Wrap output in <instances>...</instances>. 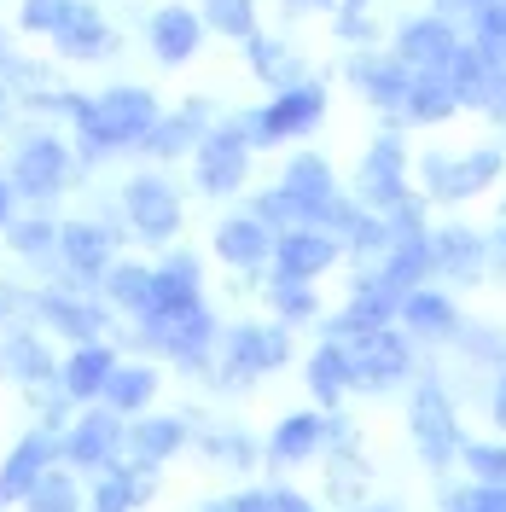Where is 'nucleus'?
Returning <instances> with one entry per match:
<instances>
[{
  "label": "nucleus",
  "mask_w": 506,
  "mask_h": 512,
  "mask_svg": "<svg viewBox=\"0 0 506 512\" xmlns=\"http://www.w3.org/2000/svg\"><path fill=\"white\" fill-rule=\"evenodd\" d=\"M59 111L76 117V134H82L88 158L123 152L134 140H146V128L158 123V99L146 94V88H111V94H99V99L59 94Z\"/></svg>",
  "instance_id": "f257e3e1"
},
{
  "label": "nucleus",
  "mask_w": 506,
  "mask_h": 512,
  "mask_svg": "<svg viewBox=\"0 0 506 512\" xmlns=\"http://www.w3.org/2000/svg\"><path fill=\"white\" fill-rule=\"evenodd\" d=\"M140 338L181 367H204V355L216 344V315L204 309V297L181 303V309H152V315H140Z\"/></svg>",
  "instance_id": "f03ea898"
},
{
  "label": "nucleus",
  "mask_w": 506,
  "mask_h": 512,
  "mask_svg": "<svg viewBox=\"0 0 506 512\" xmlns=\"http://www.w3.org/2000/svg\"><path fill=\"white\" fill-rule=\"evenodd\" d=\"M251 123H222L210 128L204 140H198V187L210 192V198H227V192L245 187V175H251Z\"/></svg>",
  "instance_id": "7ed1b4c3"
},
{
  "label": "nucleus",
  "mask_w": 506,
  "mask_h": 512,
  "mask_svg": "<svg viewBox=\"0 0 506 512\" xmlns=\"http://www.w3.org/2000/svg\"><path fill=\"white\" fill-rule=\"evenodd\" d=\"M128 414H117V408H88V414H76L70 425H64V443L59 454L70 460V466H82V472H105L111 460H123V437H128Z\"/></svg>",
  "instance_id": "20e7f679"
},
{
  "label": "nucleus",
  "mask_w": 506,
  "mask_h": 512,
  "mask_svg": "<svg viewBox=\"0 0 506 512\" xmlns=\"http://www.w3.org/2000/svg\"><path fill=\"white\" fill-rule=\"evenodd\" d=\"M320 117H326V94H320L315 82H291V88H274V99H268L256 117H245V123H251L256 146H274V140L309 134Z\"/></svg>",
  "instance_id": "39448f33"
},
{
  "label": "nucleus",
  "mask_w": 506,
  "mask_h": 512,
  "mask_svg": "<svg viewBox=\"0 0 506 512\" xmlns=\"http://www.w3.org/2000/svg\"><path fill=\"white\" fill-rule=\"evenodd\" d=\"M291 361V332L285 326H239L227 332V355H222V384H251L262 373H274Z\"/></svg>",
  "instance_id": "423d86ee"
},
{
  "label": "nucleus",
  "mask_w": 506,
  "mask_h": 512,
  "mask_svg": "<svg viewBox=\"0 0 506 512\" xmlns=\"http://www.w3.org/2000/svg\"><path fill=\"white\" fill-rule=\"evenodd\" d=\"M123 210L134 222V233L152 239V245H169L181 233V192L169 187L163 175H134L123 187Z\"/></svg>",
  "instance_id": "0eeeda50"
},
{
  "label": "nucleus",
  "mask_w": 506,
  "mask_h": 512,
  "mask_svg": "<svg viewBox=\"0 0 506 512\" xmlns=\"http://www.w3.org/2000/svg\"><path fill=\"white\" fill-rule=\"evenodd\" d=\"M64 181H70V152H64V140H53V134H35V140H24L18 146V158H12V192L18 198H53V192H64Z\"/></svg>",
  "instance_id": "6e6552de"
},
{
  "label": "nucleus",
  "mask_w": 506,
  "mask_h": 512,
  "mask_svg": "<svg viewBox=\"0 0 506 512\" xmlns=\"http://www.w3.org/2000/svg\"><path fill=\"white\" fill-rule=\"evenodd\" d=\"M344 344H349V361H355V384L361 390H390V384L408 373V344L390 326H367V332H355Z\"/></svg>",
  "instance_id": "1a4fd4ad"
},
{
  "label": "nucleus",
  "mask_w": 506,
  "mask_h": 512,
  "mask_svg": "<svg viewBox=\"0 0 506 512\" xmlns=\"http://www.w3.org/2000/svg\"><path fill=\"white\" fill-rule=\"evenodd\" d=\"M413 437H419L431 466H448L460 454V425H454V408H448L443 384H419L413 390Z\"/></svg>",
  "instance_id": "9d476101"
},
{
  "label": "nucleus",
  "mask_w": 506,
  "mask_h": 512,
  "mask_svg": "<svg viewBox=\"0 0 506 512\" xmlns=\"http://www.w3.org/2000/svg\"><path fill=\"white\" fill-rule=\"evenodd\" d=\"M338 262V233H326L315 222H297L274 239V274H291V280H315Z\"/></svg>",
  "instance_id": "9b49d317"
},
{
  "label": "nucleus",
  "mask_w": 506,
  "mask_h": 512,
  "mask_svg": "<svg viewBox=\"0 0 506 512\" xmlns=\"http://www.w3.org/2000/svg\"><path fill=\"white\" fill-rule=\"evenodd\" d=\"M59 262L70 280H105L111 274V262H117V239L105 233L99 222H64L59 227Z\"/></svg>",
  "instance_id": "f8f14e48"
},
{
  "label": "nucleus",
  "mask_w": 506,
  "mask_h": 512,
  "mask_svg": "<svg viewBox=\"0 0 506 512\" xmlns=\"http://www.w3.org/2000/svg\"><path fill=\"white\" fill-rule=\"evenodd\" d=\"M158 495V466H146V460H111L105 472H99L94 495H88V507L94 512H134L140 501H152Z\"/></svg>",
  "instance_id": "ddd939ff"
},
{
  "label": "nucleus",
  "mask_w": 506,
  "mask_h": 512,
  "mask_svg": "<svg viewBox=\"0 0 506 512\" xmlns=\"http://www.w3.org/2000/svg\"><path fill=\"white\" fill-rule=\"evenodd\" d=\"M59 460V437L41 425V431H30L24 443L6 454V466H0V507H24V495L35 489V478L47 472Z\"/></svg>",
  "instance_id": "4468645a"
},
{
  "label": "nucleus",
  "mask_w": 506,
  "mask_h": 512,
  "mask_svg": "<svg viewBox=\"0 0 506 512\" xmlns=\"http://www.w3.org/2000/svg\"><path fill=\"white\" fill-rule=\"evenodd\" d=\"M0 373L6 379H18L24 390H47V384H59V367H53V350L41 344V332L30 326H12L6 338H0Z\"/></svg>",
  "instance_id": "2eb2a0df"
},
{
  "label": "nucleus",
  "mask_w": 506,
  "mask_h": 512,
  "mask_svg": "<svg viewBox=\"0 0 506 512\" xmlns=\"http://www.w3.org/2000/svg\"><path fill=\"white\" fill-rule=\"evenodd\" d=\"M361 198H367L379 216H390V210H402V204H408L402 146H396V140H379V146L367 152V163H361Z\"/></svg>",
  "instance_id": "dca6fc26"
},
{
  "label": "nucleus",
  "mask_w": 506,
  "mask_h": 512,
  "mask_svg": "<svg viewBox=\"0 0 506 512\" xmlns=\"http://www.w3.org/2000/svg\"><path fill=\"white\" fill-rule=\"evenodd\" d=\"M111 373H117V355H111V344H76V350H70V361L59 367L64 402H99V396H105V384H111Z\"/></svg>",
  "instance_id": "f3484780"
},
{
  "label": "nucleus",
  "mask_w": 506,
  "mask_h": 512,
  "mask_svg": "<svg viewBox=\"0 0 506 512\" xmlns=\"http://www.w3.org/2000/svg\"><path fill=\"white\" fill-rule=\"evenodd\" d=\"M35 320H47L53 332L76 338V344H99V332H105V309L88 303V297H70V291H41Z\"/></svg>",
  "instance_id": "a211bd4d"
},
{
  "label": "nucleus",
  "mask_w": 506,
  "mask_h": 512,
  "mask_svg": "<svg viewBox=\"0 0 506 512\" xmlns=\"http://www.w3.org/2000/svg\"><path fill=\"white\" fill-rule=\"evenodd\" d=\"M495 175H501V152H472V158H431L425 163V181L437 187V198L483 192Z\"/></svg>",
  "instance_id": "6ab92c4d"
},
{
  "label": "nucleus",
  "mask_w": 506,
  "mask_h": 512,
  "mask_svg": "<svg viewBox=\"0 0 506 512\" xmlns=\"http://www.w3.org/2000/svg\"><path fill=\"white\" fill-rule=\"evenodd\" d=\"M274 239H280V233L262 222V216H227V222L216 227V256L233 262V268H256V262L274 256Z\"/></svg>",
  "instance_id": "aec40b11"
},
{
  "label": "nucleus",
  "mask_w": 506,
  "mask_h": 512,
  "mask_svg": "<svg viewBox=\"0 0 506 512\" xmlns=\"http://www.w3.org/2000/svg\"><path fill=\"white\" fill-rule=\"evenodd\" d=\"M501 70H506V64L477 41V47H454V59H448V82H454V94H460V99L483 105V99L501 94Z\"/></svg>",
  "instance_id": "412c9836"
},
{
  "label": "nucleus",
  "mask_w": 506,
  "mask_h": 512,
  "mask_svg": "<svg viewBox=\"0 0 506 512\" xmlns=\"http://www.w3.org/2000/svg\"><path fill=\"white\" fill-rule=\"evenodd\" d=\"M396 59L408 64L413 76H425V70H448V59H454V30H448L443 18H419V24L402 30Z\"/></svg>",
  "instance_id": "4be33fe9"
},
{
  "label": "nucleus",
  "mask_w": 506,
  "mask_h": 512,
  "mask_svg": "<svg viewBox=\"0 0 506 512\" xmlns=\"http://www.w3.org/2000/svg\"><path fill=\"white\" fill-rule=\"evenodd\" d=\"M53 41H59V53H70V59H105L117 47L111 30H105V18H99V6H88V0H70V12H64V24L53 30Z\"/></svg>",
  "instance_id": "5701e85b"
},
{
  "label": "nucleus",
  "mask_w": 506,
  "mask_h": 512,
  "mask_svg": "<svg viewBox=\"0 0 506 512\" xmlns=\"http://www.w3.org/2000/svg\"><path fill=\"white\" fill-rule=\"evenodd\" d=\"M187 448V425L175 414H152V419H134L123 437V454L128 460H146V466H163L169 454Z\"/></svg>",
  "instance_id": "b1692460"
},
{
  "label": "nucleus",
  "mask_w": 506,
  "mask_h": 512,
  "mask_svg": "<svg viewBox=\"0 0 506 512\" xmlns=\"http://www.w3.org/2000/svg\"><path fill=\"white\" fill-rule=\"evenodd\" d=\"M198 41H204V18L192 6H163L152 18V53L163 64H187L198 53Z\"/></svg>",
  "instance_id": "393cba45"
},
{
  "label": "nucleus",
  "mask_w": 506,
  "mask_h": 512,
  "mask_svg": "<svg viewBox=\"0 0 506 512\" xmlns=\"http://www.w3.org/2000/svg\"><path fill=\"white\" fill-rule=\"evenodd\" d=\"M204 123H210V111L192 99L187 111H175V117H158V123L146 128V140H140V146H146L152 158H181L187 146H198V140H204Z\"/></svg>",
  "instance_id": "a878e982"
},
{
  "label": "nucleus",
  "mask_w": 506,
  "mask_h": 512,
  "mask_svg": "<svg viewBox=\"0 0 506 512\" xmlns=\"http://www.w3.org/2000/svg\"><path fill=\"white\" fill-rule=\"evenodd\" d=\"M152 286H158V268H146V262H111V274H105V297L128 315L152 309Z\"/></svg>",
  "instance_id": "bb28decb"
},
{
  "label": "nucleus",
  "mask_w": 506,
  "mask_h": 512,
  "mask_svg": "<svg viewBox=\"0 0 506 512\" xmlns=\"http://www.w3.org/2000/svg\"><path fill=\"white\" fill-rule=\"evenodd\" d=\"M349 384H355V361H349V344H344V338L320 344L315 361H309V390H315L320 402H338Z\"/></svg>",
  "instance_id": "cd10ccee"
},
{
  "label": "nucleus",
  "mask_w": 506,
  "mask_h": 512,
  "mask_svg": "<svg viewBox=\"0 0 506 512\" xmlns=\"http://www.w3.org/2000/svg\"><path fill=\"white\" fill-rule=\"evenodd\" d=\"M181 303H198V256H187V251L169 256L158 268V286H152V309H181Z\"/></svg>",
  "instance_id": "c85d7f7f"
},
{
  "label": "nucleus",
  "mask_w": 506,
  "mask_h": 512,
  "mask_svg": "<svg viewBox=\"0 0 506 512\" xmlns=\"http://www.w3.org/2000/svg\"><path fill=\"white\" fill-rule=\"evenodd\" d=\"M326 419H315V414H291V419H280L274 425V437H268V454L274 460H309L320 443H326Z\"/></svg>",
  "instance_id": "c756f323"
},
{
  "label": "nucleus",
  "mask_w": 506,
  "mask_h": 512,
  "mask_svg": "<svg viewBox=\"0 0 506 512\" xmlns=\"http://www.w3.org/2000/svg\"><path fill=\"white\" fill-rule=\"evenodd\" d=\"M454 105H460V94H454L448 70H425V76H413V88H408V117L413 123H443Z\"/></svg>",
  "instance_id": "7c9ffc66"
},
{
  "label": "nucleus",
  "mask_w": 506,
  "mask_h": 512,
  "mask_svg": "<svg viewBox=\"0 0 506 512\" xmlns=\"http://www.w3.org/2000/svg\"><path fill=\"white\" fill-rule=\"evenodd\" d=\"M152 396H158V373H152V367H123V361H117V373H111V384H105L99 402L117 408V414H140Z\"/></svg>",
  "instance_id": "2f4dec72"
},
{
  "label": "nucleus",
  "mask_w": 506,
  "mask_h": 512,
  "mask_svg": "<svg viewBox=\"0 0 506 512\" xmlns=\"http://www.w3.org/2000/svg\"><path fill=\"white\" fill-rule=\"evenodd\" d=\"M24 507L30 512H82V483H76V472H64V466H47L35 478V489L24 495Z\"/></svg>",
  "instance_id": "473e14b6"
},
{
  "label": "nucleus",
  "mask_w": 506,
  "mask_h": 512,
  "mask_svg": "<svg viewBox=\"0 0 506 512\" xmlns=\"http://www.w3.org/2000/svg\"><path fill=\"white\" fill-rule=\"evenodd\" d=\"M355 82L379 99V105H408L413 70H408L402 59H390V64H355Z\"/></svg>",
  "instance_id": "72a5a7b5"
},
{
  "label": "nucleus",
  "mask_w": 506,
  "mask_h": 512,
  "mask_svg": "<svg viewBox=\"0 0 506 512\" xmlns=\"http://www.w3.org/2000/svg\"><path fill=\"white\" fill-rule=\"evenodd\" d=\"M6 245H12L18 256H30V262H47V256H59V227L47 222V216L6 222Z\"/></svg>",
  "instance_id": "f704fd0d"
},
{
  "label": "nucleus",
  "mask_w": 506,
  "mask_h": 512,
  "mask_svg": "<svg viewBox=\"0 0 506 512\" xmlns=\"http://www.w3.org/2000/svg\"><path fill=\"white\" fill-rule=\"evenodd\" d=\"M402 315H408V326L431 332V338L454 332V303H448V297H437V291H408V297H402Z\"/></svg>",
  "instance_id": "c9c22d12"
},
{
  "label": "nucleus",
  "mask_w": 506,
  "mask_h": 512,
  "mask_svg": "<svg viewBox=\"0 0 506 512\" xmlns=\"http://www.w3.org/2000/svg\"><path fill=\"white\" fill-rule=\"evenodd\" d=\"M204 24L222 30V35H233V41H251L256 35V12H251V0H204Z\"/></svg>",
  "instance_id": "e433bc0d"
},
{
  "label": "nucleus",
  "mask_w": 506,
  "mask_h": 512,
  "mask_svg": "<svg viewBox=\"0 0 506 512\" xmlns=\"http://www.w3.org/2000/svg\"><path fill=\"white\" fill-rule=\"evenodd\" d=\"M245 47H251V70L262 76V82H274V88H291V82H303V76H297V64L285 59V47L262 41V35H251Z\"/></svg>",
  "instance_id": "4c0bfd02"
},
{
  "label": "nucleus",
  "mask_w": 506,
  "mask_h": 512,
  "mask_svg": "<svg viewBox=\"0 0 506 512\" xmlns=\"http://www.w3.org/2000/svg\"><path fill=\"white\" fill-rule=\"evenodd\" d=\"M431 256L443 262L448 274H477V262H483L477 239H472V233H460V227H454V233H443V239L431 245Z\"/></svg>",
  "instance_id": "58836bf2"
},
{
  "label": "nucleus",
  "mask_w": 506,
  "mask_h": 512,
  "mask_svg": "<svg viewBox=\"0 0 506 512\" xmlns=\"http://www.w3.org/2000/svg\"><path fill=\"white\" fill-rule=\"evenodd\" d=\"M268 303H274L285 320H309V315H315V291L303 286V280H291V274H274V286H268Z\"/></svg>",
  "instance_id": "ea45409f"
},
{
  "label": "nucleus",
  "mask_w": 506,
  "mask_h": 512,
  "mask_svg": "<svg viewBox=\"0 0 506 512\" xmlns=\"http://www.w3.org/2000/svg\"><path fill=\"white\" fill-rule=\"evenodd\" d=\"M35 303H41V291L0 286V326H6V332H12V326H30V320H35Z\"/></svg>",
  "instance_id": "a19ab883"
},
{
  "label": "nucleus",
  "mask_w": 506,
  "mask_h": 512,
  "mask_svg": "<svg viewBox=\"0 0 506 512\" xmlns=\"http://www.w3.org/2000/svg\"><path fill=\"white\" fill-rule=\"evenodd\" d=\"M64 12H70V0H24V30L53 35L64 24Z\"/></svg>",
  "instance_id": "79ce46f5"
},
{
  "label": "nucleus",
  "mask_w": 506,
  "mask_h": 512,
  "mask_svg": "<svg viewBox=\"0 0 506 512\" xmlns=\"http://www.w3.org/2000/svg\"><path fill=\"white\" fill-rule=\"evenodd\" d=\"M477 30H483V47H489V53H495V59L506 64V0H495V6H483Z\"/></svg>",
  "instance_id": "37998d69"
},
{
  "label": "nucleus",
  "mask_w": 506,
  "mask_h": 512,
  "mask_svg": "<svg viewBox=\"0 0 506 512\" xmlns=\"http://www.w3.org/2000/svg\"><path fill=\"white\" fill-rule=\"evenodd\" d=\"M466 460H472V472H483V483H506V448L472 443V448H466Z\"/></svg>",
  "instance_id": "c03bdc74"
},
{
  "label": "nucleus",
  "mask_w": 506,
  "mask_h": 512,
  "mask_svg": "<svg viewBox=\"0 0 506 512\" xmlns=\"http://www.w3.org/2000/svg\"><path fill=\"white\" fill-rule=\"evenodd\" d=\"M204 448H210L216 460H239V466L251 460V443H245V437H204Z\"/></svg>",
  "instance_id": "a18cd8bd"
},
{
  "label": "nucleus",
  "mask_w": 506,
  "mask_h": 512,
  "mask_svg": "<svg viewBox=\"0 0 506 512\" xmlns=\"http://www.w3.org/2000/svg\"><path fill=\"white\" fill-rule=\"evenodd\" d=\"M466 507H472V512H506V483H489V489L466 495Z\"/></svg>",
  "instance_id": "49530a36"
},
{
  "label": "nucleus",
  "mask_w": 506,
  "mask_h": 512,
  "mask_svg": "<svg viewBox=\"0 0 506 512\" xmlns=\"http://www.w3.org/2000/svg\"><path fill=\"white\" fill-rule=\"evenodd\" d=\"M233 512H274V501H268V489H245V495H233Z\"/></svg>",
  "instance_id": "de8ad7c7"
},
{
  "label": "nucleus",
  "mask_w": 506,
  "mask_h": 512,
  "mask_svg": "<svg viewBox=\"0 0 506 512\" xmlns=\"http://www.w3.org/2000/svg\"><path fill=\"white\" fill-rule=\"evenodd\" d=\"M268 501H274V512H315L297 489H268Z\"/></svg>",
  "instance_id": "09e8293b"
},
{
  "label": "nucleus",
  "mask_w": 506,
  "mask_h": 512,
  "mask_svg": "<svg viewBox=\"0 0 506 512\" xmlns=\"http://www.w3.org/2000/svg\"><path fill=\"white\" fill-rule=\"evenodd\" d=\"M12 198H18V192H12V181H0V227L12 222Z\"/></svg>",
  "instance_id": "8fccbe9b"
},
{
  "label": "nucleus",
  "mask_w": 506,
  "mask_h": 512,
  "mask_svg": "<svg viewBox=\"0 0 506 512\" xmlns=\"http://www.w3.org/2000/svg\"><path fill=\"white\" fill-rule=\"evenodd\" d=\"M495 419L506 425V379H501V390H495Z\"/></svg>",
  "instance_id": "3c124183"
},
{
  "label": "nucleus",
  "mask_w": 506,
  "mask_h": 512,
  "mask_svg": "<svg viewBox=\"0 0 506 512\" xmlns=\"http://www.w3.org/2000/svg\"><path fill=\"white\" fill-rule=\"evenodd\" d=\"M315 6H344V12H355V6H367V0H315Z\"/></svg>",
  "instance_id": "603ef678"
},
{
  "label": "nucleus",
  "mask_w": 506,
  "mask_h": 512,
  "mask_svg": "<svg viewBox=\"0 0 506 512\" xmlns=\"http://www.w3.org/2000/svg\"><path fill=\"white\" fill-rule=\"evenodd\" d=\"M204 512H233V495H227V501H210Z\"/></svg>",
  "instance_id": "864d4df0"
},
{
  "label": "nucleus",
  "mask_w": 506,
  "mask_h": 512,
  "mask_svg": "<svg viewBox=\"0 0 506 512\" xmlns=\"http://www.w3.org/2000/svg\"><path fill=\"white\" fill-rule=\"evenodd\" d=\"M448 512H472V507H466V501H454V507H448Z\"/></svg>",
  "instance_id": "5fc2aeb1"
},
{
  "label": "nucleus",
  "mask_w": 506,
  "mask_h": 512,
  "mask_svg": "<svg viewBox=\"0 0 506 512\" xmlns=\"http://www.w3.org/2000/svg\"><path fill=\"white\" fill-rule=\"evenodd\" d=\"M495 99H506V76H501V94H495Z\"/></svg>",
  "instance_id": "6e6d98bb"
},
{
  "label": "nucleus",
  "mask_w": 506,
  "mask_h": 512,
  "mask_svg": "<svg viewBox=\"0 0 506 512\" xmlns=\"http://www.w3.org/2000/svg\"><path fill=\"white\" fill-rule=\"evenodd\" d=\"M501 251H506V222H501Z\"/></svg>",
  "instance_id": "4d7b16f0"
},
{
  "label": "nucleus",
  "mask_w": 506,
  "mask_h": 512,
  "mask_svg": "<svg viewBox=\"0 0 506 512\" xmlns=\"http://www.w3.org/2000/svg\"><path fill=\"white\" fill-rule=\"evenodd\" d=\"M472 6H495V0H472Z\"/></svg>",
  "instance_id": "13d9d810"
},
{
  "label": "nucleus",
  "mask_w": 506,
  "mask_h": 512,
  "mask_svg": "<svg viewBox=\"0 0 506 512\" xmlns=\"http://www.w3.org/2000/svg\"><path fill=\"white\" fill-rule=\"evenodd\" d=\"M373 512H396V507H373Z\"/></svg>",
  "instance_id": "bf43d9fd"
},
{
  "label": "nucleus",
  "mask_w": 506,
  "mask_h": 512,
  "mask_svg": "<svg viewBox=\"0 0 506 512\" xmlns=\"http://www.w3.org/2000/svg\"><path fill=\"white\" fill-rule=\"evenodd\" d=\"M0 53H6V47H0Z\"/></svg>",
  "instance_id": "052dcab7"
}]
</instances>
